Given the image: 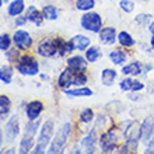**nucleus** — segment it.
<instances>
[{
  "mask_svg": "<svg viewBox=\"0 0 154 154\" xmlns=\"http://www.w3.org/2000/svg\"><path fill=\"white\" fill-rule=\"evenodd\" d=\"M38 128H39V119H35V121H29L25 126L24 130V136L21 139L20 143V153H28L31 150V147L34 144V139H35V134L38 132Z\"/></svg>",
  "mask_w": 154,
  "mask_h": 154,
  "instance_id": "f257e3e1",
  "label": "nucleus"
},
{
  "mask_svg": "<svg viewBox=\"0 0 154 154\" xmlns=\"http://www.w3.org/2000/svg\"><path fill=\"white\" fill-rule=\"evenodd\" d=\"M70 130H72L70 123H65L62 126L59 132L56 133V136H55V139H53L51 147H49V153H60L65 149V144L70 136Z\"/></svg>",
  "mask_w": 154,
  "mask_h": 154,
  "instance_id": "f03ea898",
  "label": "nucleus"
},
{
  "mask_svg": "<svg viewBox=\"0 0 154 154\" xmlns=\"http://www.w3.org/2000/svg\"><path fill=\"white\" fill-rule=\"evenodd\" d=\"M52 133H53V122L46 121L44 123V126L41 128L39 136H38V143L37 147H35V153H44V150L49 144V140L52 139Z\"/></svg>",
  "mask_w": 154,
  "mask_h": 154,
  "instance_id": "7ed1b4c3",
  "label": "nucleus"
},
{
  "mask_svg": "<svg viewBox=\"0 0 154 154\" xmlns=\"http://www.w3.org/2000/svg\"><path fill=\"white\" fill-rule=\"evenodd\" d=\"M81 27L91 32H100L102 27V20L97 13H87L81 17Z\"/></svg>",
  "mask_w": 154,
  "mask_h": 154,
  "instance_id": "20e7f679",
  "label": "nucleus"
},
{
  "mask_svg": "<svg viewBox=\"0 0 154 154\" xmlns=\"http://www.w3.org/2000/svg\"><path fill=\"white\" fill-rule=\"evenodd\" d=\"M17 70L21 74L35 76L39 72V66H38V62L34 60L31 56H23L17 63Z\"/></svg>",
  "mask_w": 154,
  "mask_h": 154,
  "instance_id": "39448f33",
  "label": "nucleus"
},
{
  "mask_svg": "<svg viewBox=\"0 0 154 154\" xmlns=\"http://www.w3.org/2000/svg\"><path fill=\"white\" fill-rule=\"evenodd\" d=\"M60 44H62V39H59V38L45 41V42H42V44L38 46V53L44 57H52L59 52Z\"/></svg>",
  "mask_w": 154,
  "mask_h": 154,
  "instance_id": "423d86ee",
  "label": "nucleus"
},
{
  "mask_svg": "<svg viewBox=\"0 0 154 154\" xmlns=\"http://www.w3.org/2000/svg\"><path fill=\"white\" fill-rule=\"evenodd\" d=\"M125 137L128 144H132L133 147H136L139 137H142V125H139L137 122L129 123V126H128V129L125 132Z\"/></svg>",
  "mask_w": 154,
  "mask_h": 154,
  "instance_id": "0eeeda50",
  "label": "nucleus"
},
{
  "mask_svg": "<svg viewBox=\"0 0 154 154\" xmlns=\"http://www.w3.org/2000/svg\"><path fill=\"white\" fill-rule=\"evenodd\" d=\"M100 144L104 153H111L118 144V136L114 132H106L100 139Z\"/></svg>",
  "mask_w": 154,
  "mask_h": 154,
  "instance_id": "6e6552de",
  "label": "nucleus"
},
{
  "mask_svg": "<svg viewBox=\"0 0 154 154\" xmlns=\"http://www.w3.org/2000/svg\"><path fill=\"white\" fill-rule=\"evenodd\" d=\"M13 39H14V44L20 51H25V49L31 48V45H32V38L29 37V34L25 32V31H21V29L14 34Z\"/></svg>",
  "mask_w": 154,
  "mask_h": 154,
  "instance_id": "1a4fd4ad",
  "label": "nucleus"
},
{
  "mask_svg": "<svg viewBox=\"0 0 154 154\" xmlns=\"http://www.w3.org/2000/svg\"><path fill=\"white\" fill-rule=\"evenodd\" d=\"M18 130H20L18 129V118L14 115V116H11V119L7 122L6 129H4V133H6V137H7L8 142H13V140L17 137Z\"/></svg>",
  "mask_w": 154,
  "mask_h": 154,
  "instance_id": "9d476101",
  "label": "nucleus"
},
{
  "mask_svg": "<svg viewBox=\"0 0 154 154\" xmlns=\"http://www.w3.org/2000/svg\"><path fill=\"white\" fill-rule=\"evenodd\" d=\"M154 134V116H147L142 123V139L143 142H149Z\"/></svg>",
  "mask_w": 154,
  "mask_h": 154,
  "instance_id": "9b49d317",
  "label": "nucleus"
},
{
  "mask_svg": "<svg viewBox=\"0 0 154 154\" xmlns=\"http://www.w3.org/2000/svg\"><path fill=\"white\" fill-rule=\"evenodd\" d=\"M44 109V105L41 101H32L27 105V116H28L29 121H35V119H39V114Z\"/></svg>",
  "mask_w": 154,
  "mask_h": 154,
  "instance_id": "f8f14e48",
  "label": "nucleus"
},
{
  "mask_svg": "<svg viewBox=\"0 0 154 154\" xmlns=\"http://www.w3.org/2000/svg\"><path fill=\"white\" fill-rule=\"evenodd\" d=\"M100 39L102 44L105 45H112L116 41V31L112 27H105L100 31Z\"/></svg>",
  "mask_w": 154,
  "mask_h": 154,
  "instance_id": "ddd939ff",
  "label": "nucleus"
},
{
  "mask_svg": "<svg viewBox=\"0 0 154 154\" xmlns=\"http://www.w3.org/2000/svg\"><path fill=\"white\" fill-rule=\"evenodd\" d=\"M74 73H76V70L72 69V67L63 70V72H62V74L59 76V83H57V84H59V87H63V88H66V87L72 85V83H73Z\"/></svg>",
  "mask_w": 154,
  "mask_h": 154,
  "instance_id": "4468645a",
  "label": "nucleus"
},
{
  "mask_svg": "<svg viewBox=\"0 0 154 154\" xmlns=\"http://www.w3.org/2000/svg\"><path fill=\"white\" fill-rule=\"evenodd\" d=\"M25 17H27V20H28V21H32L35 25H41V24H42V20H44L42 13L38 11V8L34 7V6H29V7L27 8Z\"/></svg>",
  "mask_w": 154,
  "mask_h": 154,
  "instance_id": "2eb2a0df",
  "label": "nucleus"
},
{
  "mask_svg": "<svg viewBox=\"0 0 154 154\" xmlns=\"http://www.w3.org/2000/svg\"><path fill=\"white\" fill-rule=\"evenodd\" d=\"M143 87L144 85L142 83L132 80V79H125V80L121 81V88L123 91H140V90H143Z\"/></svg>",
  "mask_w": 154,
  "mask_h": 154,
  "instance_id": "dca6fc26",
  "label": "nucleus"
},
{
  "mask_svg": "<svg viewBox=\"0 0 154 154\" xmlns=\"http://www.w3.org/2000/svg\"><path fill=\"white\" fill-rule=\"evenodd\" d=\"M67 66L72 67L74 70H79V72H83V70L87 69V60L83 59L81 56H73L67 60Z\"/></svg>",
  "mask_w": 154,
  "mask_h": 154,
  "instance_id": "f3484780",
  "label": "nucleus"
},
{
  "mask_svg": "<svg viewBox=\"0 0 154 154\" xmlns=\"http://www.w3.org/2000/svg\"><path fill=\"white\" fill-rule=\"evenodd\" d=\"M95 137H97L95 130H91V132H90V133L87 134L83 140H81V147H83V149H87L88 153H93L94 146H95Z\"/></svg>",
  "mask_w": 154,
  "mask_h": 154,
  "instance_id": "a211bd4d",
  "label": "nucleus"
},
{
  "mask_svg": "<svg viewBox=\"0 0 154 154\" xmlns=\"http://www.w3.org/2000/svg\"><path fill=\"white\" fill-rule=\"evenodd\" d=\"M23 11H24V0H14L8 6V14L13 17L20 16Z\"/></svg>",
  "mask_w": 154,
  "mask_h": 154,
  "instance_id": "6ab92c4d",
  "label": "nucleus"
},
{
  "mask_svg": "<svg viewBox=\"0 0 154 154\" xmlns=\"http://www.w3.org/2000/svg\"><path fill=\"white\" fill-rule=\"evenodd\" d=\"M140 72H142V66L139 62H132L128 66H125L122 70V73L126 74V76H139Z\"/></svg>",
  "mask_w": 154,
  "mask_h": 154,
  "instance_id": "aec40b11",
  "label": "nucleus"
},
{
  "mask_svg": "<svg viewBox=\"0 0 154 154\" xmlns=\"http://www.w3.org/2000/svg\"><path fill=\"white\" fill-rule=\"evenodd\" d=\"M101 79H102V83H104L105 85H112L114 84V81H115V79H116V72L112 70V69L102 70Z\"/></svg>",
  "mask_w": 154,
  "mask_h": 154,
  "instance_id": "412c9836",
  "label": "nucleus"
},
{
  "mask_svg": "<svg viewBox=\"0 0 154 154\" xmlns=\"http://www.w3.org/2000/svg\"><path fill=\"white\" fill-rule=\"evenodd\" d=\"M73 42H74L76 49H79V51H84V49L88 48L90 38L84 37V35H76V37L73 38Z\"/></svg>",
  "mask_w": 154,
  "mask_h": 154,
  "instance_id": "4be33fe9",
  "label": "nucleus"
},
{
  "mask_svg": "<svg viewBox=\"0 0 154 154\" xmlns=\"http://www.w3.org/2000/svg\"><path fill=\"white\" fill-rule=\"evenodd\" d=\"M65 94L72 97H90L93 95V91L90 88H74V90H65Z\"/></svg>",
  "mask_w": 154,
  "mask_h": 154,
  "instance_id": "5701e85b",
  "label": "nucleus"
},
{
  "mask_svg": "<svg viewBox=\"0 0 154 154\" xmlns=\"http://www.w3.org/2000/svg\"><path fill=\"white\" fill-rule=\"evenodd\" d=\"M11 77H13V69L11 67H10V66H2V69H0V80H2V83H4V84H10Z\"/></svg>",
  "mask_w": 154,
  "mask_h": 154,
  "instance_id": "b1692460",
  "label": "nucleus"
},
{
  "mask_svg": "<svg viewBox=\"0 0 154 154\" xmlns=\"http://www.w3.org/2000/svg\"><path fill=\"white\" fill-rule=\"evenodd\" d=\"M42 16L46 20H56L59 13H57V8L53 7V6H45L44 10H42Z\"/></svg>",
  "mask_w": 154,
  "mask_h": 154,
  "instance_id": "393cba45",
  "label": "nucleus"
},
{
  "mask_svg": "<svg viewBox=\"0 0 154 154\" xmlns=\"http://www.w3.org/2000/svg\"><path fill=\"white\" fill-rule=\"evenodd\" d=\"M118 41H119V44H121L122 46H126V48H128V46H133V44H134L132 35L128 32H119Z\"/></svg>",
  "mask_w": 154,
  "mask_h": 154,
  "instance_id": "a878e982",
  "label": "nucleus"
},
{
  "mask_svg": "<svg viewBox=\"0 0 154 154\" xmlns=\"http://www.w3.org/2000/svg\"><path fill=\"white\" fill-rule=\"evenodd\" d=\"M100 56H101V52H100V48H97V46L87 49V52H85V59L88 62H97Z\"/></svg>",
  "mask_w": 154,
  "mask_h": 154,
  "instance_id": "bb28decb",
  "label": "nucleus"
},
{
  "mask_svg": "<svg viewBox=\"0 0 154 154\" xmlns=\"http://www.w3.org/2000/svg\"><path fill=\"white\" fill-rule=\"evenodd\" d=\"M74 48H76V46H74L73 39H72V41H67V42L62 41L60 48H59V53H60V56H65V55L70 53L72 51H74Z\"/></svg>",
  "mask_w": 154,
  "mask_h": 154,
  "instance_id": "cd10ccee",
  "label": "nucleus"
},
{
  "mask_svg": "<svg viewBox=\"0 0 154 154\" xmlns=\"http://www.w3.org/2000/svg\"><path fill=\"white\" fill-rule=\"evenodd\" d=\"M10 111V100H8L7 95H2L0 97V114H2V118L4 119V115L8 114Z\"/></svg>",
  "mask_w": 154,
  "mask_h": 154,
  "instance_id": "c85d7f7f",
  "label": "nucleus"
},
{
  "mask_svg": "<svg viewBox=\"0 0 154 154\" xmlns=\"http://www.w3.org/2000/svg\"><path fill=\"white\" fill-rule=\"evenodd\" d=\"M109 57H111V60H112V63H115V65H122L126 60V55L122 51H114L109 55Z\"/></svg>",
  "mask_w": 154,
  "mask_h": 154,
  "instance_id": "c756f323",
  "label": "nucleus"
},
{
  "mask_svg": "<svg viewBox=\"0 0 154 154\" xmlns=\"http://www.w3.org/2000/svg\"><path fill=\"white\" fill-rule=\"evenodd\" d=\"M94 4H95V0H77L76 7L79 8V10L87 11V10L94 7Z\"/></svg>",
  "mask_w": 154,
  "mask_h": 154,
  "instance_id": "7c9ffc66",
  "label": "nucleus"
},
{
  "mask_svg": "<svg viewBox=\"0 0 154 154\" xmlns=\"http://www.w3.org/2000/svg\"><path fill=\"white\" fill-rule=\"evenodd\" d=\"M85 81H87V77H85V74L83 73V72H79V70H76L72 85H83Z\"/></svg>",
  "mask_w": 154,
  "mask_h": 154,
  "instance_id": "2f4dec72",
  "label": "nucleus"
},
{
  "mask_svg": "<svg viewBox=\"0 0 154 154\" xmlns=\"http://www.w3.org/2000/svg\"><path fill=\"white\" fill-rule=\"evenodd\" d=\"M93 118H94V112L91 109H84L83 112H81V115H80L81 122H84V123L91 122V121H93Z\"/></svg>",
  "mask_w": 154,
  "mask_h": 154,
  "instance_id": "473e14b6",
  "label": "nucleus"
},
{
  "mask_svg": "<svg viewBox=\"0 0 154 154\" xmlns=\"http://www.w3.org/2000/svg\"><path fill=\"white\" fill-rule=\"evenodd\" d=\"M8 46H10V38H8L7 34H3L0 37V49L3 52H6V51H8Z\"/></svg>",
  "mask_w": 154,
  "mask_h": 154,
  "instance_id": "72a5a7b5",
  "label": "nucleus"
},
{
  "mask_svg": "<svg viewBox=\"0 0 154 154\" xmlns=\"http://www.w3.org/2000/svg\"><path fill=\"white\" fill-rule=\"evenodd\" d=\"M119 6H121V8L126 13H132L133 11V8H134V4L132 3L130 0H121Z\"/></svg>",
  "mask_w": 154,
  "mask_h": 154,
  "instance_id": "f704fd0d",
  "label": "nucleus"
},
{
  "mask_svg": "<svg viewBox=\"0 0 154 154\" xmlns=\"http://www.w3.org/2000/svg\"><path fill=\"white\" fill-rule=\"evenodd\" d=\"M136 21H137L139 24L147 25V24H150V21H151V16H149V14H140V16L136 17Z\"/></svg>",
  "mask_w": 154,
  "mask_h": 154,
  "instance_id": "c9c22d12",
  "label": "nucleus"
},
{
  "mask_svg": "<svg viewBox=\"0 0 154 154\" xmlns=\"http://www.w3.org/2000/svg\"><path fill=\"white\" fill-rule=\"evenodd\" d=\"M25 23H27V17H18L16 20V25H18V27H21V25H24Z\"/></svg>",
  "mask_w": 154,
  "mask_h": 154,
  "instance_id": "e433bc0d",
  "label": "nucleus"
},
{
  "mask_svg": "<svg viewBox=\"0 0 154 154\" xmlns=\"http://www.w3.org/2000/svg\"><path fill=\"white\" fill-rule=\"evenodd\" d=\"M7 57H8V60H11V62L16 60V57H17V51H16V49H14V51H11V52H8L7 53Z\"/></svg>",
  "mask_w": 154,
  "mask_h": 154,
  "instance_id": "4c0bfd02",
  "label": "nucleus"
},
{
  "mask_svg": "<svg viewBox=\"0 0 154 154\" xmlns=\"http://www.w3.org/2000/svg\"><path fill=\"white\" fill-rule=\"evenodd\" d=\"M146 153H154V136L150 139V144H149V147H147Z\"/></svg>",
  "mask_w": 154,
  "mask_h": 154,
  "instance_id": "58836bf2",
  "label": "nucleus"
},
{
  "mask_svg": "<svg viewBox=\"0 0 154 154\" xmlns=\"http://www.w3.org/2000/svg\"><path fill=\"white\" fill-rule=\"evenodd\" d=\"M150 32L154 35V24H151V25H150Z\"/></svg>",
  "mask_w": 154,
  "mask_h": 154,
  "instance_id": "ea45409f",
  "label": "nucleus"
},
{
  "mask_svg": "<svg viewBox=\"0 0 154 154\" xmlns=\"http://www.w3.org/2000/svg\"><path fill=\"white\" fill-rule=\"evenodd\" d=\"M150 44H151V48L154 49V35H153V38H151V41H150Z\"/></svg>",
  "mask_w": 154,
  "mask_h": 154,
  "instance_id": "a19ab883",
  "label": "nucleus"
},
{
  "mask_svg": "<svg viewBox=\"0 0 154 154\" xmlns=\"http://www.w3.org/2000/svg\"><path fill=\"white\" fill-rule=\"evenodd\" d=\"M2 2H3V3H7V0H2Z\"/></svg>",
  "mask_w": 154,
  "mask_h": 154,
  "instance_id": "79ce46f5",
  "label": "nucleus"
}]
</instances>
